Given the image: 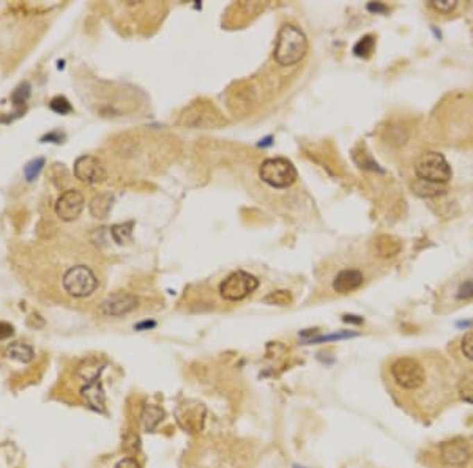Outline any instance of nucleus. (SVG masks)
Masks as SVG:
<instances>
[{
  "instance_id": "0eeeda50",
  "label": "nucleus",
  "mask_w": 473,
  "mask_h": 468,
  "mask_svg": "<svg viewBox=\"0 0 473 468\" xmlns=\"http://www.w3.org/2000/svg\"><path fill=\"white\" fill-rule=\"evenodd\" d=\"M259 287V279L251 273H246L243 270L235 271L229 275L226 279L219 286V295L226 302H241L251 293H255Z\"/></svg>"
},
{
  "instance_id": "9b49d317",
  "label": "nucleus",
  "mask_w": 473,
  "mask_h": 468,
  "mask_svg": "<svg viewBox=\"0 0 473 468\" xmlns=\"http://www.w3.org/2000/svg\"><path fill=\"white\" fill-rule=\"evenodd\" d=\"M85 205L84 194L78 189H68L63 193L55 204V215L59 216L62 221H74L78 216L83 213Z\"/></svg>"
},
{
  "instance_id": "7c9ffc66",
  "label": "nucleus",
  "mask_w": 473,
  "mask_h": 468,
  "mask_svg": "<svg viewBox=\"0 0 473 468\" xmlns=\"http://www.w3.org/2000/svg\"><path fill=\"white\" fill-rule=\"evenodd\" d=\"M114 468H141V464L132 458H125L119 462Z\"/></svg>"
},
{
  "instance_id": "ddd939ff",
  "label": "nucleus",
  "mask_w": 473,
  "mask_h": 468,
  "mask_svg": "<svg viewBox=\"0 0 473 468\" xmlns=\"http://www.w3.org/2000/svg\"><path fill=\"white\" fill-rule=\"evenodd\" d=\"M401 250H402L401 241L393 235L382 234L376 236V240H374V251H376L377 256L382 259L396 257L397 254L401 252Z\"/></svg>"
},
{
  "instance_id": "9d476101",
  "label": "nucleus",
  "mask_w": 473,
  "mask_h": 468,
  "mask_svg": "<svg viewBox=\"0 0 473 468\" xmlns=\"http://www.w3.org/2000/svg\"><path fill=\"white\" fill-rule=\"evenodd\" d=\"M74 177L85 184H95L105 180L106 169L96 156L83 155L74 163Z\"/></svg>"
},
{
  "instance_id": "f8f14e48",
  "label": "nucleus",
  "mask_w": 473,
  "mask_h": 468,
  "mask_svg": "<svg viewBox=\"0 0 473 468\" xmlns=\"http://www.w3.org/2000/svg\"><path fill=\"white\" fill-rule=\"evenodd\" d=\"M365 282V275L356 268H344L333 277L332 288L338 295H349L359 291Z\"/></svg>"
},
{
  "instance_id": "a878e982",
  "label": "nucleus",
  "mask_w": 473,
  "mask_h": 468,
  "mask_svg": "<svg viewBox=\"0 0 473 468\" xmlns=\"http://www.w3.org/2000/svg\"><path fill=\"white\" fill-rule=\"evenodd\" d=\"M43 166H44V158H37L28 163L24 167V175L28 182L35 180V178L40 175V172L43 171Z\"/></svg>"
},
{
  "instance_id": "c756f323",
  "label": "nucleus",
  "mask_w": 473,
  "mask_h": 468,
  "mask_svg": "<svg viewBox=\"0 0 473 468\" xmlns=\"http://www.w3.org/2000/svg\"><path fill=\"white\" fill-rule=\"evenodd\" d=\"M366 10L371 11V13H374V15H385L386 11H388V7H386V5H384V3H380V2H371V3L366 5Z\"/></svg>"
},
{
  "instance_id": "f257e3e1",
  "label": "nucleus",
  "mask_w": 473,
  "mask_h": 468,
  "mask_svg": "<svg viewBox=\"0 0 473 468\" xmlns=\"http://www.w3.org/2000/svg\"><path fill=\"white\" fill-rule=\"evenodd\" d=\"M384 383L404 412L421 421L440 416L458 399V375L438 355H401L384 367Z\"/></svg>"
},
{
  "instance_id": "b1692460",
  "label": "nucleus",
  "mask_w": 473,
  "mask_h": 468,
  "mask_svg": "<svg viewBox=\"0 0 473 468\" xmlns=\"http://www.w3.org/2000/svg\"><path fill=\"white\" fill-rule=\"evenodd\" d=\"M265 303L278 304V306H289L292 303V295L287 291H275L265 297Z\"/></svg>"
},
{
  "instance_id": "dca6fc26",
  "label": "nucleus",
  "mask_w": 473,
  "mask_h": 468,
  "mask_svg": "<svg viewBox=\"0 0 473 468\" xmlns=\"http://www.w3.org/2000/svg\"><path fill=\"white\" fill-rule=\"evenodd\" d=\"M456 392L458 399L464 402L473 404V369H465L463 375L458 377V385H456Z\"/></svg>"
},
{
  "instance_id": "aec40b11",
  "label": "nucleus",
  "mask_w": 473,
  "mask_h": 468,
  "mask_svg": "<svg viewBox=\"0 0 473 468\" xmlns=\"http://www.w3.org/2000/svg\"><path fill=\"white\" fill-rule=\"evenodd\" d=\"M454 302H459V303H465V302H470L473 300V277H469V279H465L461 282L456 288L454 292Z\"/></svg>"
},
{
  "instance_id": "4468645a",
  "label": "nucleus",
  "mask_w": 473,
  "mask_h": 468,
  "mask_svg": "<svg viewBox=\"0 0 473 468\" xmlns=\"http://www.w3.org/2000/svg\"><path fill=\"white\" fill-rule=\"evenodd\" d=\"M80 396L85 401V404L94 410H103L105 407V391L101 388L100 381H92V383H85L80 388Z\"/></svg>"
},
{
  "instance_id": "20e7f679",
  "label": "nucleus",
  "mask_w": 473,
  "mask_h": 468,
  "mask_svg": "<svg viewBox=\"0 0 473 468\" xmlns=\"http://www.w3.org/2000/svg\"><path fill=\"white\" fill-rule=\"evenodd\" d=\"M98 286H100V279L87 265H73L62 275V288L71 298H89L98 291Z\"/></svg>"
},
{
  "instance_id": "7ed1b4c3",
  "label": "nucleus",
  "mask_w": 473,
  "mask_h": 468,
  "mask_svg": "<svg viewBox=\"0 0 473 468\" xmlns=\"http://www.w3.org/2000/svg\"><path fill=\"white\" fill-rule=\"evenodd\" d=\"M308 52V38L302 28L284 24L278 32L275 48V60L281 67H293L304 59Z\"/></svg>"
},
{
  "instance_id": "423d86ee",
  "label": "nucleus",
  "mask_w": 473,
  "mask_h": 468,
  "mask_svg": "<svg viewBox=\"0 0 473 468\" xmlns=\"http://www.w3.org/2000/svg\"><path fill=\"white\" fill-rule=\"evenodd\" d=\"M259 177L273 188H287L297 182V169L286 158H268L261 164Z\"/></svg>"
},
{
  "instance_id": "1a4fd4ad",
  "label": "nucleus",
  "mask_w": 473,
  "mask_h": 468,
  "mask_svg": "<svg viewBox=\"0 0 473 468\" xmlns=\"http://www.w3.org/2000/svg\"><path fill=\"white\" fill-rule=\"evenodd\" d=\"M139 306V298L132 293L126 292H117L109 295V297L100 304V314L103 317H109V319H120L131 314L132 311L137 309Z\"/></svg>"
},
{
  "instance_id": "bb28decb",
  "label": "nucleus",
  "mask_w": 473,
  "mask_h": 468,
  "mask_svg": "<svg viewBox=\"0 0 473 468\" xmlns=\"http://www.w3.org/2000/svg\"><path fill=\"white\" fill-rule=\"evenodd\" d=\"M51 109H53L54 112L60 114V115H65V114H70L73 111V106L70 104V101L67 100L65 96H55L51 100L49 103Z\"/></svg>"
},
{
  "instance_id": "412c9836",
  "label": "nucleus",
  "mask_w": 473,
  "mask_h": 468,
  "mask_svg": "<svg viewBox=\"0 0 473 468\" xmlns=\"http://www.w3.org/2000/svg\"><path fill=\"white\" fill-rule=\"evenodd\" d=\"M161 419V412L157 407H146L142 413V426L144 429L152 431L155 426L160 423Z\"/></svg>"
},
{
  "instance_id": "f3484780",
  "label": "nucleus",
  "mask_w": 473,
  "mask_h": 468,
  "mask_svg": "<svg viewBox=\"0 0 473 468\" xmlns=\"http://www.w3.org/2000/svg\"><path fill=\"white\" fill-rule=\"evenodd\" d=\"M7 356L15 361L27 364L33 361V358H35V352H33V349L28 344L13 343L7 347Z\"/></svg>"
},
{
  "instance_id": "4be33fe9",
  "label": "nucleus",
  "mask_w": 473,
  "mask_h": 468,
  "mask_svg": "<svg viewBox=\"0 0 473 468\" xmlns=\"http://www.w3.org/2000/svg\"><path fill=\"white\" fill-rule=\"evenodd\" d=\"M374 46H376V40L371 35H366L354 46V54L356 57H368L374 51Z\"/></svg>"
},
{
  "instance_id": "cd10ccee",
  "label": "nucleus",
  "mask_w": 473,
  "mask_h": 468,
  "mask_svg": "<svg viewBox=\"0 0 473 468\" xmlns=\"http://www.w3.org/2000/svg\"><path fill=\"white\" fill-rule=\"evenodd\" d=\"M28 95H31V87H28V84H22L19 89L16 90L13 95H11V98H13L16 106H19V104L26 103Z\"/></svg>"
},
{
  "instance_id": "39448f33",
  "label": "nucleus",
  "mask_w": 473,
  "mask_h": 468,
  "mask_svg": "<svg viewBox=\"0 0 473 468\" xmlns=\"http://www.w3.org/2000/svg\"><path fill=\"white\" fill-rule=\"evenodd\" d=\"M415 173L420 180L445 184L452 180L453 172L445 156L438 152H426L415 163Z\"/></svg>"
},
{
  "instance_id": "6ab92c4d",
  "label": "nucleus",
  "mask_w": 473,
  "mask_h": 468,
  "mask_svg": "<svg viewBox=\"0 0 473 468\" xmlns=\"http://www.w3.org/2000/svg\"><path fill=\"white\" fill-rule=\"evenodd\" d=\"M132 225H135V223L132 221L112 225L111 234H112V239L115 240V243H119V245H125V243H128L131 240V235H132Z\"/></svg>"
},
{
  "instance_id": "f03ea898",
  "label": "nucleus",
  "mask_w": 473,
  "mask_h": 468,
  "mask_svg": "<svg viewBox=\"0 0 473 468\" xmlns=\"http://www.w3.org/2000/svg\"><path fill=\"white\" fill-rule=\"evenodd\" d=\"M255 444L234 437H207L189 449L183 468H252Z\"/></svg>"
},
{
  "instance_id": "393cba45",
  "label": "nucleus",
  "mask_w": 473,
  "mask_h": 468,
  "mask_svg": "<svg viewBox=\"0 0 473 468\" xmlns=\"http://www.w3.org/2000/svg\"><path fill=\"white\" fill-rule=\"evenodd\" d=\"M429 7L440 15H452L458 8L456 0H431Z\"/></svg>"
},
{
  "instance_id": "c85d7f7f",
  "label": "nucleus",
  "mask_w": 473,
  "mask_h": 468,
  "mask_svg": "<svg viewBox=\"0 0 473 468\" xmlns=\"http://www.w3.org/2000/svg\"><path fill=\"white\" fill-rule=\"evenodd\" d=\"M15 334L13 325H10L7 322H0V340H7Z\"/></svg>"
},
{
  "instance_id": "a211bd4d",
  "label": "nucleus",
  "mask_w": 473,
  "mask_h": 468,
  "mask_svg": "<svg viewBox=\"0 0 473 468\" xmlns=\"http://www.w3.org/2000/svg\"><path fill=\"white\" fill-rule=\"evenodd\" d=\"M412 188L415 191V194L421 196V198H436V196L445 193V187H443V184L420 180V178L412 184Z\"/></svg>"
},
{
  "instance_id": "6e6552de",
  "label": "nucleus",
  "mask_w": 473,
  "mask_h": 468,
  "mask_svg": "<svg viewBox=\"0 0 473 468\" xmlns=\"http://www.w3.org/2000/svg\"><path fill=\"white\" fill-rule=\"evenodd\" d=\"M438 462L443 468H465L473 458V447L463 437L438 444Z\"/></svg>"
},
{
  "instance_id": "2eb2a0df",
  "label": "nucleus",
  "mask_w": 473,
  "mask_h": 468,
  "mask_svg": "<svg viewBox=\"0 0 473 468\" xmlns=\"http://www.w3.org/2000/svg\"><path fill=\"white\" fill-rule=\"evenodd\" d=\"M112 204H114L112 194H109V193L98 194L90 200V204H89L90 215L98 219H105L109 215V211H111Z\"/></svg>"
},
{
  "instance_id": "5701e85b",
  "label": "nucleus",
  "mask_w": 473,
  "mask_h": 468,
  "mask_svg": "<svg viewBox=\"0 0 473 468\" xmlns=\"http://www.w3.org/2000/svg\"><path fill=\"white\" fill-rule=\"evenodd\" d=\"M459 354L465 361L473 363V331L464 334L459 343Z\"/></svg>"
}]
</instances>
